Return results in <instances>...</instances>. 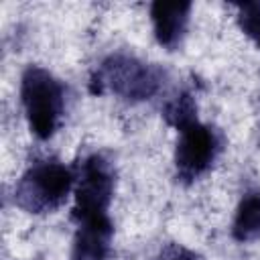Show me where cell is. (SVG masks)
<instances>
[{
  "label": "cell",
  "instance_id": "30bf717a",
  "mask_svg": "<svg viewBox=\"0 0 260 260\" xmlns=\"http://www.w3.org/2000/svg\"><path fill=\"white\" fill-rule=\"evenodd\" d=\"M152 260H199V256L183 244L169 242L158 250V254Z\"/></svg>",
  "mask_w": 260,
  "mask_h": 260
},
{
  "label": "cell",
  "instance_id": "9c48e42d",
  "mask_svg": "<svg viewBox=\"0 0 260 260\" xmlns=\"http://www.w3.org/2000/svg\"><path fill=\"white\" fill-rule=\"evenodd\" d=\"M238 24L248 39L260 49V2H246L238 6Z\"/></svg>",
  "mask_w": 260,
  "mask_h": 260
},
{
  "label": "cell",
  "instance_id": "6da1fadb",
  "mask_svg": "<svg viewBox=\"0 0 260 260\" xmlns=\"http://www.w3.org/2000/svg\"><path fill=\"white\" fill-rule=\"evenodd\" d=\"M114 169L102 154H89L77 169L73 189L71 219L75 238L71 260H106L114 236V223L108 215L114 197Z\"/></svg>",
  "mask_w": 260,
  "mask_h": 260
},
{
  "label": "cell",
  "instance_id": "5b68a950",
  "mask_svg": "<svg viewBox=\"0 0 260 260\" xmlns=\"http://www.w3.org/2000/svg\"><path fill=\"white\" fill-rule=\"evenodd\" d=\"M221 150L219 134L199 120L187 124L179 130V140L175 148V169L177 179L183 183H193L203 177L215 162Z\"/></svg>",
  "mask_w": 260,
  "mask_h": 260
},
{
  "label": "cell",
  "instance_id": "52a82bcc",
  "mask_svg": "<svg viewBox=\"0 0 260 260\" xmlns=\"http://www.w3.org/2000/svg\"><path fill=\"white\" fill-rule=\"evenodd\" d=\"M232 238L236 242H256L260 240V191H248L234 215Z\"/></svg>",
  "mask_w": 260,
  "mask_h": 260
},
{
  "label": "cell",
  "instance_id": "3957f363",
  "mask_svg": "<svg viewBox=\"0 0 260 260\" xmlns=\"http://www.w3.org/2000/svg\"><path fill=\"white\" fill-rule=\"evenodd\" d=\"M20 104L30 132L39 140H49L65 112V87L45 67L28 65L20 77Z\"/></svg>",
  "mask_w": 260,
  "mask_h": 260
},
{
  "label": "cell",
  "instance_id": "277c9868",
  "mask_svg": "<svg viewBox=\"0 0 260 260\" xmlns=\"http://www.w3.org/2000/svg\"><path fill=\"white\" fill-rule=\"evenodd\" d=\"M77 173L57 160L32 162L14 187V203L26 213H51L59 209L75 189Z\"/></svg>",
  "mask_w": 260,
  "mask_h": 260
},
{
  "label": "cell",
  "instance_id": "8992f818",
  "mask_svg": "<svg viewBox=\"0 0 260 260\" xmlns=\"http://www.w3.org/2000/svg\"><path fill=\"white\" fill-rule=\"evenodd\" d=\"M191 2H154L150 4V20L154 39L167 51L179 49L189 26Z\"/></svg>",
  "mask_w": 260,
  "mask_h": 260
},
{
  "label": "cell",
  "instance_id": "7a4b0ae2",
  "mask_svg": "<svg viewBox=\"0 0 260 260\" xmlns=\"http://www.w3.org/2000/svg\"><path fill=\"white\" fill-rule=\"evenodd\" d=\"M165 71L134 55L114 53L91 73L89 91L95 95L114 93L126 102H144L160 91Z\"/></svg>",
  "mask_w": 260,
  "mask_h": 260
},
{
  "label": "cell",
  "instance_id": "ba28073f",
  "mask_svg": "<svg viewBox=\"0 0 260 260\" xmlns=\"http://www.w3.org/2000/svg\"><path fill=\"white\" fill-rule=\"evenodd\" d=\"M162 118L167 120L169 126H173L177 130L199 120L197 118V104H195V98L191 95V91L181 89L177 95H173L162 108Z\"/></svg>",
  "mask_w": 260,
  "mask_h": 260
}]
</instances>
